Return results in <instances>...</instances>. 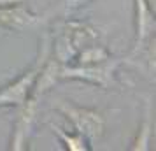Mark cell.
I'll return each instance as SVG.
<instances>
[{
    "label": "cell",
    "instance_id": "obj_1",
    "mask_svg": "<svg viewBox=\"0 0 156 151\" xmlns=\"http://www.w3.org/2000/svg\"><path fill=\"white\" fill-rule=\"evenodd\" d=\"M51 39V56L62 65L72 63L83 48L98 41V30L86 21L65 20L58 23Z\"/></svg>",
    "mask_w": 156,
    "mask_h": 151
},
{
    "label": "cell",
    "instance_id": "obj_2",
    "mask_svg": "<svg viewBox=\"0 0 156 151\" xmlns=\"http://www.w3.org/2000/svg\"><path fill=\"white\" fill-rule=\"evenodd\" d=\"M126 62L128 58L109 56L104 62L91 63V65L67 63L60 67L58 77H60V81L63 79L84 81V83H90V84H95V86L111 90V88L118 86V69Z\"/></svg>",
    "mask_w": 156,
    "mask_h": 151
},
{
    "label": "cell",
    "instance_id": "obj_3",
    "mask_svg": "<svg viewBox=\"0 0 156 151\" xmlns=\"http://www.w3.org/2000/svg\"><path fill=\"white\" fill-rule=\"evenodd\" d=\"M53 107L56 109L58 113H62L72 123L74 130L81 135H84L88 141H97V139L104 135L105 118L100 114L98 111L81 107V106H76V104H72L69 100H63V99L55 100Z\"/></svg>",
    "mask_w": 156,
    "mask_h": 151
},
{
    "label": "cell",
    "instance_id": "obj_4",
    "mask_svg": "<svg viewBox=\"0 0 156 151\" xmlns=\"http://www.w3.org/2000/svg\"><path fill=\"white\" fill-rule=\"evenodd\" d=\"M49 55H51V39H49V35H44L42 48L39 51V58H37V62L34 63V67L28 69L23 76H20L12 83H9L7 86L0 88V107H12V106L18 107L27 99V95L30 93L32 84L35 81L37 72H39V69L44 63V60L49 56Z\"/></svg>",
    "mask_w": 156,
    "mask_h": 151
},
{
    "label": "cell",
    "instance_id": "obj_5",
    "mask_svg": "<svg viewBox=\"0 0 156 151\" xmlns=\"http://www.w3.org/2000/svg\"><path fill=\"white\" fill-rule=\"evenodd\" d=\"M39 95L30 92L27 99L18 106V114L14 121V132L11 137V149L23 151L27 148V142L30 139V134L35 127L37 114H39Z\"/></svg>",
    "mask_w": 156,
    "mask_h": 151
},
{
    "label": "cell",
    "instance_id": "obj_6",
    "mask_svg": "<svg viewBox=\"0 0 156 151\" xmlns=\"http://www.w3.org/2000/svg\"><path fill=\"white\" fill-rule=\"evenodd\" d=\"M133 18H135V41L128 60L139 56L142 51L149 49L151 41L154 39V30H156L154 11L151 9L149 0H133Z\"/></svg>",
    "mask_w": 156,
    "mask_h": 151
},
{
    "label": "cell",
    "instance_id": "obj_7",
    "mask_svg": "<svg viewBox=\"0 0 156 151\" xmlns=\"http://www.w3.org/2000/svg\"><path fill=\"white\" fill-rule=\"evenodd\" d=\"M48 21L46 16L34 14L25 2L12 4L0 7V27L7 30H16V32H25V30L39 28Z\"/></svg>",
    "mask_w": 156,
    "mask_h": 151
},
{
    "label": "cell",
    "instance_id": "obj_8",
    "mask_svg": "<svg viewBox=\"0 0 156 151\" xmlns=\"http://www.w3.org/2000/svg\"><path fill=\"white\" fill-rule=\"evenodd\" d=\"M151 135H153V102H151V99H147V100H146V107H144V120H142L139 135H137V139L133 141L132 149L133 151L149 149Z\"/></svg>",
    "mask_w": 156,
    "mask_h": 151
},
{
    "label": "cell",
    "instance_id": "obj_9",
    "mask_svg": "<svg viewBox=\"0 0 156 151\" xmlns=\"http://www.w3.org/2000/svg\"><path fill=\"white\" fill-rule=\"evenodd\" d=\"M111 56V53L100 46V44L93 42L90 46H86L77 53V56L74 58L72 63H77V65H91V63H98V62H104L105 58Z\"/></svg>",
    "mask_w": 156,
    "mask_h": 151
},
{
    "label": "cell",
    "instance_id": "obj_10",
    "mask_svg": "<svg viewBox=\"0 0 156 151\" xmlns=\"http://www.w3.org/2000/svg\"><path fill=\"white\" fill-rule=\"evenodd\" d=\"M51 128L53 132L60 137V141L65 144V148L69 151H90L91 149V146H90V141L86 139L84 135H81V134H69V132H65L63 128H60L56 125H51Z\"/></svg>",
    "mask_w": 156,
    "mask_h": 151
},
{
    "label": "cell",
    "instance_id": "obj_11",
    "mask_svg": "<svg viewBox=\"0 0 156 151\" xmlns=\"http://www.w3.org/2000/svg\"><path fill=\"white\" fill-rule=\"evenodd\" d=\"M90 2H93V0H60V9L63 14H70L74 11L88 5Z\"/></svg>",
    "mask_w": 156,
    "mask_h": 151
},
{
    "label": "cell",
    "instance_id": "obj_12",
    "mask_svg": "<svg viewBox=\"0 0 156 151\" xmlns=\"http://www.w3.org/2000/svg\"><path fill=\"white\" fill-rule=\"evenodd\" d=\"M20 2H27V0H0V7L12 5V4H20Z\"/></svg>",
    "mask_w": 156,
    "mask_h": 151
}]
</instances>
